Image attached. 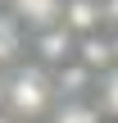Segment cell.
Here are the masks:
<instances>
[{
    "label": "cell",
    "mask_w": 118,
    "mask_h": 123,
    "mask_svg": "<svg viewBox=\"0 0 118 123\" xmlns=\"http://www.w3.org/2000/svg\"><path fill=\"white\" fill-rule=\"evenodd\" d=\"M9 14L36 37V32H50L64 23V0H9Z\"/></svg>",
    "instance_id": "cell-2"
},
{
    "label": "cell",
    "mask_w": 118,
    "mask_h": 123,
    "mask_svg": "<svg viewBox=\"0 0 118 123\" xmlns=\"http://www.w3.org/2000/svg\"><path fill=\"white\" fill-rule=\"evenodd\" d=\"M45 123H105V114L91 96H77V100H59Z\"/></svg>",
    "instance_id": "cell-4"
},
{
    "label": "cell",
    "mask_w": 118,
    "mask_h": 123,
    "mask_svg": "<svg viewBox=\"0 0 118 123\" xmlns=\"http://www.w3.org/2000/svg\"><path fill=\"white\" fill-rule=\"evenodd\" d=\"M0 96H5V110L14 114V119L23 123H36V119H50V110L59 105V91H55V73L45 68V64H14L9 68V78H5V87H0Z\"/></svg>",
    "instance_id": "cell-1"
},
{
    "label": "cell",
    "mask_w": 118,
    "mask_h": 123,
    "mask_svg": "<svg viewBox=\"0 0 118 123\" xmlns=\"http://www.w3.org/2000/svg\"><path fill=\"white\" fill-rule=\"evenodd\" d=\"M91 100L100 105L105 123H118V64H114V68H105V73L96 78V91H91Z\"/></svg>",
    "instance_id": "cell-5"
},
{
    "label": "cell",
    "mask_w": 118,
    "mask_h": 123,
    "mask_svg": "<svg viewBox=\"0 0 118 123\" xmlns=\"http://www.w3.org/2000/svg\"><path fill=\"white\" fill-rule=\"evenodd\" d=\"M23 46H27V27H23L9 9H0V68L23 64Z\"/></svg>",
    "instance_id": "cell-3"
},
{
    "label": "cell",
    "mask_w": 118,
    "mask_h": 123,
    "mask_svg": "<svg viewBox=\"0 0 118 123\" xmlns=\"http://www.w3.org/2000/svg\"><path fill=\"white\" fill-rule=\"evenodd\" d=\"M0 123H18V119H14V114H9V110H5V114H0Z\"/></svg>",
    "instance_id": "cell-6"
}]
</instances>
